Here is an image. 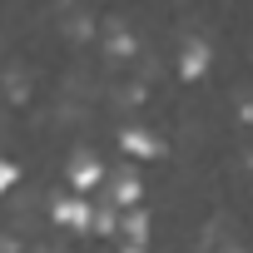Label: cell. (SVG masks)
<instances>
[{"label": "cell", "instance_id": "cell-1", "mask_svg": "<svg viewBox=\"0 0 253 253\" xmlns=\"http://www.w3.org/2000/svg\"><path fill=\"white\" fill-rule=\"evenodd\" d=\"M50 218H55V228H70V233H94V204H89V194H60V199H50Z\"/></svg>", "mask_w": 253, "mask_h": 253}, {"label": "cell", "instance_id": "cell-2", "mask_svg": "<svg viewBox=\"0 0 253 253\" xmlns=\"http://www.w3.org/2000/svg\"><path fill=\"white\" fill-rule=\"evenodd\" d=\"M104 179H109V169H104V159H99L94 149H75V154H70L65 184H70L75 194H94V189H104Z\"/></svg>", "mask_w": 253, "mask_h": 253}, {"label": "cell", "instance_id": "cell-3", "mask_svg": "<svg viewBox=\"0 0 253 253\" xmlns=\"http://www.w3.org/2000/svg\"><path fill=\"white\" fill-rule=\"evenodd\" d=\"M119 149L144 164V159H159L164 154V139L154 129H144V124H124V129H119Z\"/></svg>", "mask_w": 253, "mask_h": 253}, {"label": "cell", "instance_id": "cell-4", "mask_svg": "<svg viewBox=\"0 0 253 253\" xmlns=\"http://www.w3.org/2000/svg\"><path fill=\"white\" fill-rule=\"evenodd\" d=\"M209 65H213V50H209V40H184V50H179V80H204L209 75Z\"/></svg>", "mask_w": 253, "mask_h": 253}, {"label": "cell", "instance_id": "cell-5", "mask_svg": "<svg viewBox=\"0 0 253 253\" xmlns=\"http://www.w3.org/2000/svg\"><path fill=\"white\" fill-rule=\"evenodd\" d=\"M104 189H109V209H134V204H139V194H144V184H139V174H134V169L109 174V179H104Z\"/></svg>", "mask_w": 253, "mask_h": 253}, {"label": "cell", "instance_id": "cell-6", "mask_svg": "<svg viewBox=\"0 0 253 253\" xmlns=\"http://www.w3.org/2000/svg\"><path fill=\"white\" fill-rule=\"evenodd\" d=\"M114 233H124L129 243H149V213L134 204V209H124L119 213V223H114Z\"/></svg>", "mask_w": 253, "mask_h": 253}, {"label": "cell", "instance_id": "cell-7", "mask_svg": "<svg viewBox=\"0 0 253 253\" xmlns=\"http://www.w3.org/2000/svg\"><path fill=\"white\" fill-rule=\"evenodd\" d=\"M104 50H109V55H134V35L124 30V25H109V35H104Z\"/></svg>", "mask_w": 253, "mask_h": 253}, {"label": "cell", "instance_id": "cell-8", "mask_svg": "<svg viewBox=\"0 0 253 253\" xmlns=\"http://www.w3.org/2000/svg\"><path fill=\"white\" fill-rule=\"evenodd\" d=\"M20 184V164L15 159H5V154H0V194H10Z\"/></svg>", "mask_w": 253, "mask_h": 253}, {"label": "cell", "instance_id": "cell-9", "mask_svg": "<svg viewBox=\"0 0 253 253\" xmlns=\"http://www.w3.org/2000/svg\"><path fill=\"white\" fill-rule=\"evenodd\" d=\"M119 253H149V243H124Z\"/></svg>", "mask_w": 253, "mask_h": 253}, {"label": "cell", "instance_id": "cell-10", "mask_svg": "<svg viewBox=\"0 0 253 253\" xmlns=\"http://www.w3.org/2000/svg\"><path fill=\"white\" fill-rule=\"evenodd\" d=\"M223 253H243V248H223Z\"/></svg>", "mask_w": 253, "mask_h": 253}]
</instances>
